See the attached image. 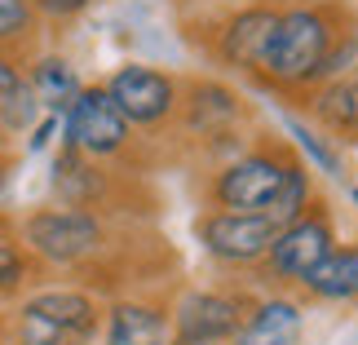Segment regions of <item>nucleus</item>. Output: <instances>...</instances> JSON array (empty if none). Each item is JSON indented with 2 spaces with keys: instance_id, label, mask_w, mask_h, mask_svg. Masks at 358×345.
Returning a JSON list of instances; mask_svg holds the SVG:
<instances>
[{
  "instance_id": "obj_1",
  "label": "nucleus",
  "mask_w": 358,
  "mask_h": 345,
  "mask_svg": "<svg viewBox=\"0 0 358 345\" xmlns=\"http://www.w3.org/2000/svg\"><path fill=\"white\" fill-rule=\"evenodd\" d=\"M217 209L230 213H261L270 222H292L310 199V173L287 150H252L235 164H226L213 177Z\"/></svg>"
},
{
  "instance_id": "obj_2",
  "label": "nucleus",
  "mask_w": 358,
  "mask_h": 345,
  "mask_svg": "<svg viewBox=\"0 0 358 345\" xmlns=\"http://www.w3.org/2000/svg\"><path fill=\"white\" fill-rule=\"evenodd\" d=\"M102 306L80 288L22 293L9 314V345H93Z\"/></svg>"
},
{
  "instance_id": "obj_3",
  "label": "nucleus",
  "mask_w": 358,
  "mask_h": 345,
  "mask_svg": "<svg viewBox=\"0 0 358 345\" xmlns=\"http://www.w3.org/2000/svg\"><path fill=\"white\" fill-rule=\"evenodd\" d=\"M332 36L327 9L301 5L279 13L261 76H270L274 85H314L319 76H332Z\"/></svg>"
},
{
  "instance_id": "obj_4",
  "label": "nucleus",
  "mask_w": 358,
  "mask_h": 345,
  "mask_svg": "<svg viewBox=\"0 0 358 345\" xmlns=\"http://www.w3.org/2000/svg\"><path fill=\"white\" fill-rule=\"evenodd\" d=\"M18 239L27 253L45 266H85L98 257L106 239L102 217L93 209H66V204H49V209H31L18 222Z\"/></svg>"
},
{
  "instance_id": "obj_5",
  "label": "nucleus",
  "mask_w": 358,
  "mask_h": 345,
  "mask_svg": "<svg viewBox=\"0 0 358 345\" xmlns=\"http://www.w3.org/2000/svg\"><path fill=\"white\" fill-rule=\"evenodd\" d=\"M129 129L124 111L115 98L106 93V85H85L76 93V102L62 111V146H76L89 160H111L129 146Z\"/></svg>"
},
{
  "instance_id": "obj_6",
  "label": "nucleus",
  "mask_w": 358,
  "mask_h": 345,
  "mask_svg": "<svg viewBox=\"0 0 358 345\" xmlns=\"http://www.w3.org/2000/svg\"><path fill=\"white\" fill-rule=\"evenodd\" d=\"M336 248V234H332V217H327L323 204H310L301 209L292 222H283L279 234H274L270 253L261 257L266 270L274 274L279 283H306V274L319 266V261Z\"/></svg>"
},
{
  "instance_id": "obj_7",
  "label": "nucleus",
  "mask_w": 358,
  "mask_h": 345,
  "mask_svg": "<svg viewBox=\"0 0 358 345\" xmlns=\"http://www.w3.org/2000/svg\"><path fill=\"white\" fill-rule=\"evenodd\" d=\"M195 234L217 261H226V266H252V261H261L270 253L274 234H279V222H270L261 213L217 209V213H203L195 222Z\"/></svg>"
},
{
  "instance_id": "obj_8",
  "label": "nucleus",
  "mask_w": 358,
  "mask_h": 345,
  "mask_svg": "<svg viewBox=\"0 0 358 345\" xmlns=\"http://www.w3.org/2000/svg\"><path fill=\"white\" fill-rule=\"evenodd\" d=\"M106 93L115 98L129 124H159L177 106V85L164 71H150L142 62H129L106 80Z\"/></svg>"
},
{
  "instance_id": "obj_9",
  "label": "nucleus",
  "mask_w": 358,
  "mask_h": 345,
  "mask_svg": "<svg viewBox=\"0 0 358 345\" xmlns=\"http://www.w3.org/2000/svg\"><path fill=\"white\" fill-rule=\"evenodd\" d=\"M243 323V306L226 293H190L173 314V332L182 341H208L222 345L239 332Z\"/></svg>"
},
{
  "instance_id": "obj_10",
  "label": "nucleus",
  "mask_w": 358,
  "mask_h": 345,
  "mask_svg": "<svg viewBox=\"0 0 358 345\" xmlns=\"http://www.w3.org/2000/svg\"><path fill=\"white\" fill-rule=\"evenodd\" d=\"M274 27H279V9H266V5L239 9L235 18L222 27V40H217L222 62L243 66V71H261V66H266V53H270V40H274Z\"/></svg>"
},
{
  "instance_id": "obj_11",
  "label": "nucleus",
  "mask_w": 358,
  "mask_h": 345,
  "mask_svg": "<svg viewBox=\"0 0 358 345\" xmlns=\"http://www.w3.org/2000/svg\"><path fill=\"white\" fill-rule=\"evenodd\" d=\"M173 341V314L146 301H115L106 310L102 345H169Z\"/></svg>"
},
{
  "instance_id": "obj_12",
  "label": "nucleus",
  "mask_w": 358,
  "mask_h": 345,
  "mask_svg": "<svg viewBox=\"0 0 358 345\" xmlns=\"http://www.w3.org/2000/svg\"><path fill=\"white\" fill-rule=\"evenodd\" d=\"M301 332H306V319H301L296 301L270 297V301H261L257 310L243 314L235 345H301Z\"/></svg>"
},
{
  "instance_id": "obj_13",
  "label": "nucleus",
  "mask_w": 358,
  "mask_h": 345,
  "mask_svg": "<svg viewBox=\"0 0 358 345\" xmlns=\"http://www.w3.org/2000/svg\"><path fill=\"white\" fill-rule=\"evenodd\" d=\"M53 195L66 209H93L102 199V169L76 146H62L53 160Z\"/></svg>"
},
{
  "instance_id": "obj_14",
  "label": "nucleus",
  "mask_w": 358,
  "mask_h": 345,
  "mask_svg": "<svg viewBox=\"0 0 358 345\" xmlns=\"http://www.w3.org/2000/svg\"><path fill=\"white\" fill-rule=\"evenodd\" d=\"M27 85H31V93H36V102H40V111H45V115H62L66 106L76 102V93L85 89V85H80V76H76V66L66 62V58H58V53L36 58L31 71H27Z\"/></svg>"
},
{
  "instance_id": "obj_15",
  "label": "nucleus",
  "mask_w": 358,
  "mask_h": 345,
  "mask_svg": "<svg viewBox=\"0 0 358 345\" xmlns=\"http://www.w3.org/2000/svg\"><path fill=\"white\" fill-rule=\"evenodd\" d=\"M301 288H310V293L323 297V301H358V244L332 248V253L306 274Z\"/></svg>"
},
{
  "instance_id": "obj_16",
  "label": "nucleus",
  "mask_w": 358,
  "mask_h": 345,
  "mask_svg": "<svg viewBox=\"0 0 358 345\" xmlns=\"http://www.w3.org/2000/svg\"><path fill=\"white\" fill-rule=\"evenodd\" d=\"M310 111L332 133H358V76H336L314 93Z\"/></svg>"
},
{
  "instance_id": "obj_17",
  "label": "nucleus",
  "mask_w": 358,
  "mask_h": 345,
  "mask_svg": "<svg viewBox=\"0 0 358 345\" xmlns=\"http://www.w3.org/2000/svg\"><path fill=\"white\" fill-rule=\"evenodd\" d=\"M40 261L27 253V244L18 239V226L0 217V301H18L27 293Z\"/></svg>"
},
{
  "instance_id": "obj_18",
  "label": "nucleus",
  "mask_w": 358,
  "mask_h": 345,
  "mask_svg": "<svg viewBox=\"0 0 358 345\" xmlns=\"http://www.w3.org/2000/svg\"><path fill=\"white\" fill-rule=\"evenodd\" d=\"M235 115H239V98L226 85H195V89H190V102H186L190 129L217 133V129H226Z\"/></svg>"
},
{
  "instance_id": "obj_19",
  "label": "nucleus",
  "mask_w": 358,
  "mask_h": 345,
  "mask_svg": "<svg viewBox=\"0 0 358 345\" xmlns=\"http://www.w3.org/2000/svg\"><path fill=\"white\" fill-rule=\"evenodd\" d=\"M36 22H40V13L31 0H0V49L18 53L36 36Z\"/></svg>"
},
{
  "instance_id": "obj_20",
  "label": "nucleus",
  "mask_w": 358,
  "mask_h": 345,
  "mask_svg": "<svg viewBox=\"0 0 358 345\" xmlns=\"http://www.w3.org/2000/svg\"><path fill=\"white\" fill-rule=\"evenodd\" d=\"M27 80V71H22V62H18V53H9V49H0V102L9 98L13 89H18Z\"/></svg>"
},
{
  "instance_id": "obj_21",
  "label": "nucleus",
  "mask_w": 358,
  "mask_h": 345,
  "mask_svg": "<svg viewBox=\"0 0 358 345\" xmlns=\"http://www.w3.org/2000/svg\"><path fill=\"white\" fill-rule=\"evenodd\" d=\"M31 5H36V13H40V18H76V13H85L89 5H93V0H31Z\"/></svg>"
},
{
  "instance_id": "obj_22",
  "label": "nucleus",
  "mask_w": 358,
  "mask_h": 345,
  "mask_svg": "<svg viewBox=\"0 0 358 345\" xmlns=\"http://www.w3.org/2000/svg\"><path fill=\"white\" fill-rule=\"evenodd\" d=\"M292 133H296V142H301V150H310V160H319V164H323L327 173H341V164H336V155H332V150H327V146H323V142H319V137H314V133H306V129H301V124H292Z\"/></svg>"
},
{
  "instance_id": "obj_23",
  "label": "nucleus",
  "mask_w": 358,
  "mask_h": 345,
  "mask_svg": "<svg viewBox=\"0 0 358 345\" xmlns=\"http://www.w3.org/2000/svg\"><path fill=\"white\" fill-rule=\"evenodd\" d=\"M9 190V160H5V150H0V195Z\"/></svg>"
},
{
  "instance_id": "obj_24",
  "label": "nucleus",
  "mask_w": 358,
  "mask_h": 345,
  "mask_svg": "<svg viewBox=\"0 0 358 345\" xmlns=\"http://www.w3.org/2000/svg\"><path fill=\"white\" fill-rule=\"evenodd\" d=\"M169 345H208V341H182V337H173Z\"/></svg>"
},
{
  "instance_id": "obj_25",
  "label": "nucleus",
  "mask_w": 358,
  "mask_h": 345,
  "mask_svg": "<svg viewBox=\"0 0 358 345\" xmlns=\"http://www.w3.org/2000/svg\"><path fill=\"white\" fill-rule=\"evenodd\" d=\"M0 345H9V341H0Z\"/></svg>"
},
{
  "instance_id": "obj_26",
  "label": "nucleus",
  "mask_w": 358,
  "mask_h": 345,
  "mask_svg": "<svg viewBox=\"0 0 358 345\" xmlns=\"http://www.w3.org/2000/svg\"><path fill=\"white\" fill-rule=\"evenodd\" d=\"M0 137H5V133H0Z\"/></svg>"
}]
</instances>
